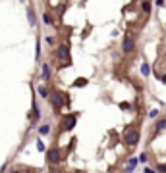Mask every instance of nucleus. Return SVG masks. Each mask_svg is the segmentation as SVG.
Instances as JSON below:
<instances>
[{
    "label": "nucleus",
    "instance_id": "f257e3e1",
    "mask_svg": "<svg viewBox=\"0 0 166 173\" xmlns=\"http://www.w3.org/2000/svg\"><path fill=\"white\" fill-rule=\"evenodd\" d=\"M139 139H141V133H139V129H137L135 125H132V127L126 129V133H124V142H126V146H128L129 150H133L137 144H139Z\"/></svg>",
    "mask_w": 166,
    "mask_h": 173
},
{
    "label": "nucleus",
    "instance_id": "f03ea898",
    "mask_svg": "<svg viewBox=\"0 0 166 173\" xmlns=\"http://www.w3.org/2000/svg\"><path fill=\"white\" fill-rule=\"evenodd\" d=\"M48 98H50V106L54 110H62L66 104H70V98L60 90H52V94H48Z\"/></svg>",
    "mask_w": 166,
    "mask_h": 173
},
{
    "label": "nucleus",
    "instance_id": "7ed1b4c3",
    "mask_svg": "<svg viewBox=\"0 0 166 173\" xmlns=\"http://www.w3.org/2000/svg\"><path fill=\"white\" fill-rule=\"evenodd\" d=\"M45 152H47V163H48V165H58V163L64 160L62 150H60L58 146H52V148L45 150Z\"/></svg>",
    "mask_w": 166,
    "mask_h": 173
},
{
    "label": "nucleus",
    "instance_id": "20e7f679",
    "mask_svg": "<svg viewBox=\"0 0 166 173\" xmlns=\"http://www.w3.org/2000/svg\"><path fill=\"white\" fill-rule=\"evenodd\" d=\"M77 123V113H66L60 121V131H71Z\"/></svg>",
    "mask_w": 166,
    "mask_h": 173
},
{
    "label": "nucleus",
    "instance_id": "39448f33",
    "mask_svg": "<svg viewBox=\"0 0 166 173\" xmlns=\"http://www.w3.org/2000/svg\"><path fill=\"white\" fill-rule=\"evenodd\" d=\"M56 58H58L60 63H62L60 67L70 66V50H68V46H66V44H60L58 48H56Z\"/></svg>",
    "mask_w": 166,
    "mask_h": 173
},
{
    "label": "nucleus",
    "instance_id": "423d86ee",
    "mask_svg": "<svg viewBox=\"0 0 166 173\" xmlns=\"http://www.w3.org/2000/svg\"><path fill=\"white\" fill-rule=\"evenodd\" d=\"M41 121V108L33 102V110H31V123H29V129H35L37 123Z\"/></svg>",
    "mask_w": 166,
    "mask_h": 173
},
{
    "label": "nucleus",
    "instance_id": "0eeeda50",
    "mask_svg": "<svg viewBox=\"0 0 166 173\" xmlns=\"http://www.w3.org/2000/svg\"><path fill=\"white\" fill-rule=\"evenodd\" d=\"M133 48H135V37H133V35H128V37L124 39V42H122V52L129 54Z\"/></svg>",
    "mask_w": 166,
    "mask_h": 173
},
{
    "label": "nucleus",
    "instance_id": "6e6552de",
    "mask_svg": "<svg viewBox=\"0 0 166 173\" xmlns=\"http://www.w3.org/2000/svg\"><path fill=\"white\" fill-rule=\"evenodd\" d=\"M27 19H29V25H31V27L37 25V16H35L33 6H27Z\"/></svg>",
    "mask_w": 166,
    "mask_h": 173
},
{
    "label": "nucleus",
    "instance_id": "1a4fd4ad",
    "mask_svg": "<svg viewBox=\"0 0 166 173\" xmlns=\"http://www.w3.org/2000/svg\"><path fill=\"white\" fill-rule=\"evenodd\" d=\"M164 129H166V117H160V119H158L156 123H155V135H158V133H162Z\"/></svg>",
    "mask_w": 166,
    "mask_h": 173
},
{
    "label": "nucleus",
    "instance_id": "9d476101",
    "mask_svg": "<svg viewBox=\"0 0 166 173\" xmlns=\"http://www.w3.org/2000/svg\"><path fill=\"white\" fill-rule=\"evenodd\" d=\"M43 81H50V75H52V73H50V66H48V63H43Z\"/></svg>",
    "mask_w": 166,
    "mask_h": 173
},
{
    "label": "nucleus",
    "instance_id": "9b49d317",
    "mask_svg": "<svg viewBox=\"0 0 166 173\" xmlns=\"http://www.w3.org/2000/svg\"><path fill=\"white\" fill-rule=\"evenodd\" d=\"M135 165H137V158H129V162H128V165H126L124 173H132V171L135 169Z\"/></svg>",
    "mask_w": 166,
    "mask_h": 173
},
{
    "label": "nucleus",
    "instance_id": "f8f14e48",
    "mask_svg": "<svg viewBox=\"0 0 166 173\" xmlns=\"http://www.w3.org/2000/svg\"><path fill=\"white\" fill-rule=\"evenodd\" d=\"M39 135H41V136L50 135V125H48V123H43V125L39 127Z\"/></svg>",
    "mask_w": 166,
    "mask_h": 173
},
{
    "label": "nucleus",
    "instance_id": "ddd939ff",
    "mask_svg": "<svg viewBox=\"0 0 166 173\" xmlns=\"http://www.w3.org/2000/svg\"><path fill=\"white\" fill-rule=\"evenodd\" d=\"M37 90H39V94H41L43 98H48V94H50V92H48V89H47L45 85H39V87H37Z\"/></svg>",
    "mask_w": 166,
    "mask_h": 173
},
{
    "label": "nucleus",
    "instance_id": "4468645a",
    "mask_svg": "<svg viewBox=\"0 0 166 173\" xmlns=\"http://www.w3.org/2000/svg\"><path fill=\"white\" fill-rule=\"evenodd\" d=\"M149 73H151V66L143 62V63H141V75H143V77H149Z\"/></svg>",
    "mask_w": 166,
    "mask_h": 173
},
{
    "label": "nucleus",
    "instance_id": "2eb2a0df",
    "mask_svg": "<svg viewBox=\"0 0 166 173\" xmlns=\"http://www.w3.org/2000/svg\"><path fill=\"white\" fill-rule=\"evenodd\" d=\"M141 10L145 13H151V2H147V0H143L141 2Z\"/></svg>",
    "mask_w": 166,
    "mask_h": 173
},
{
    "label": "nucleus",
    "instance_id": "dca6fc26",
    "mask_svg": "<svg viewBox=\"0 0 166 173\" xmlns=\"http://www.w3.org/2000/svg\"><path fill=\"white\" fill-rule=\"evenodd\" d=\"M43 21H45V25H52V16L47 12V13H43Z\"/></svg>",
    "mask_w": 166,
    "mask_h": 173
},
{
    "label": "nucleus",
    "instance_id": "f3484780",
    "mask_svg": "<svg viewBox=\"0 0 166 173\" xmlns=\"http://www.w3.org/2000/svg\"><path fill=\"white\" fill-rule=\"evenodd\" d=\"M158 115H160V110H156V108H153V110H149V117H151V119H156Z\"/></svg>",
    "mask_w": 166,
    "mask_h": 173
},
{
    "label": "nucleus",
    "instance_id": "a211bd4d",
    "mask_svg": "<svg viewBox=\"0 0 166 173\" xmlns=\"http://www.w3.org/2000/svg\"><path fill=\"white\" fill-rule=\"evenodd\" d=\"M147 160H149V154L147 152H141L139 158H137V162H141V163H147Z\"/></svg>",
    "mask_w": 166,
    "mask_h": 173
},
{
    "label": "nucleus",
    "instance_id": "6ab92c4d",
    "mask_svg": "<svg viewBox=\"0 0 166 173\" xmlns=\"http://www.w3.org/2000/svg\"><path fill=\"white\" fill-rule=\"evenodd\" d=\"M45 42H47V44H48V46H54V44H56V39L52 37V35H48V37L45 39Z\"/></svg>",
    "mask_w": 166,
    "mask_h": 173
},
{
    "label": "nucleus",
    "instance_id": "aec40b11",
    "mask_svg": "<svg viewBox=\"0 0 166 173\" xmlns=\"http://www.w3.org/2000/svg\"><path fill=\"white\" fill-rule=\"evenodd\" d=\"M74 85H75V87H85V85H87V79H83V77H79V79H77V81H75Z\"/></svg>",
    "mask_w": 166,
    "mask_h": 173
},
{
    "label": "nucleus",
    "instance_id": "412c9836",
    "mask_svg": "<svg viewBox=\"0 0 166 173\" xmlns=\"http://www.w3.org/2000/svg\"><path fill=\"white\" fill-rule=\"evenodd\" d=\"M156 173H166V163H160V162H158V165H156Z\"/></svg>",
    "mask_w": 166,
    "mask_h": 173
},
{
    "label": "nucleus",
    "instance_id": "4be33fe9",
    "mask_svg": "<svg viewBox=\"0 0 166 173\" xmlns=\"http://www.w3.org/2000/svg\"><path fill=\"white\" fill-rule=\"evenodd\" d=\"M37 150H39V152H45V150H47V146H45L43 140H37Z\"/></svg>",
    "mask_w": 166,
    "mask_h": 173
},
{
    "label": "nucleus",
    "instance_id": "5701e85b",
    "mask_svg": "<svg viewBox=\"0 0 166 173\" xmlns=\"http://www.w3.org/2000/svg\"><path fill=\"white\" fill-rule=\"evenodd\" d=\"M143 173H156V169H153V167H147V165H145V167H143Z\"/></svg>",
    "mask_w": 166,
    "mask_h": 173
},
{
    "label": "nucleus",
    "instance_id": "b1692460",
    "mask_svg": "<svg viewBox=\"0 0 166 173\" xmlns=\"http://www.w3.org/2000/svg\"><path fill=\"white\" fill-rule=\"evenodd\" d=\"M155 4H156V6H164L166 2H164V0H155Z\"/></svg>",
    "mask_w": 166,
    "mask_h": 173
},
{
    "label": "nucleus",
    "instance_id": "393cba45",
    "mask_svg": "<svg viewBox=\"0 0 166 173\" xmlns=\"http://www.w3.org/2000/svg\"><path fill=\"white\" fill-rule=\"evenodd\" d=\"M158 79H160V81H162V85H166V75H162V77H158Z\"/></svg>",
    "mask_w": 166,
    "mask_h": 173
},
{
    "label": "nucleus",
    "instance_id": "a878e982",
    "mask_svg": "<svg viewBox=\"0 0 166 173\" xmlns=\"http://www.w3.org/2000/svg\"><path fill=\"white\" fill-rule=\"evenodd\" d=\"M0 173H6V163L2 165V167H0Z\"/></svg>",
    "mask_w": 166,
    "mask_h": 173
},
{
    "label": "nucleus",
    "instance_id": "bb28decb",
    "mask_svg": "<svg viewBox=\"0 0 166 173\" xmlns=\"http://www.w3.org/2000/svg\"><path fill=\"white\" fill-rule=\"evenodd\" d=\"M10 173H19V171H18V169H12V171H10Z\"/></svg>",
    "mask_w": 166,
    "mask_h": 173
},
{
    "label": "nucleus",
    "instance_id": "cd10ccee",
    "mask_svg": "<svg viewBox=\"0 0 166 173\" xmlns=\"http://www.w3.org/2000/svg\"><path fill=\"white\" fill-rule=\"evenodd\" d=\"M19 2H25V0H19Z\"/></svg>",
    "mask_w": 166,
    "mask_h": 173
},
{
    "label": "nucleus",
    "instance_id": "c85d7f7f",
    "mask_svg": "<svg viewBox=\"0 0 166 173\" xmlns=\"http://www.w3.org/2000/svg\"><path fill=\"white\" fill-rule=\"evenodd\" d=\"M64 173H68V171H64Z\"/></svg>",
    "mask_w": 166,
    "mask_h": 173
}]
</instances>
